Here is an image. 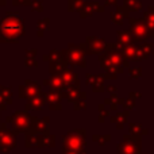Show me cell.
I'll return each instance as SVG.
<instances>
[{
	"instance_id": "obj_1",
	"label": "cell",
	"mask_w": 154,
	"mask_h": 154,
	"mask_svg": "<svg viewBox=\"0 0 154 154\" xmlns=\"http://www.w3.org/2000/svg\"><path fill=\"white\" fill-rule=\"evenodd\" d=\"M24 32V18H22L16 11H8L0 20V42H18Z\"/></svg>"
},
{
	"instance_id": "obj_2",
	"label": "cell",
	"mask_w": 154,
	"mask_h": 154,
	"mask_svg": "<svg viewBox=\"0 0 154 154\" xmlns=\"http://www.w3.org/2000/svg\"><path fill=\"white\" fill-rule=\"evenodd\" d=\"M85 54H87V48L85 43H69L68 49L65 50V57H66V62L70 65H79L81 68H85Z\"/></svg>"
},
{
	"instance_id": "obj_3",
	"label": "cell",
	"mask_w": 154,
	"mask_h": 154,
	"mask_svg": "<svg viewBox=\"0 0 154 154\" xmlns=\"http://www.w3.org/2000/svg\"><path fill=\"white\" fill-rule=\"evenodd\" d=\"M130 34L133 37V42H142V41H146L150 37V30L147 29L146 23H145L143 19L139 18H131L130 20Z\"/></svg>"
},
{
	"instance_id": "obj_4",
	"label": "cell",
	"mask_w": 154,
	"mask_h": 154,
	"mask_svg": "<svg viewBox=\"0 0 154 154\" xmlns=\"http://www.w3.org/2000/svg\"><path fill=\"white\" fill-rule=\"evenodd\" d=\"M107 43L104 42L103 38H97V37H88L85 41V48H87V53L88 54H99L104 53L106 50Z\"/></svg>"
},
{
	"instance_id": "obj_5",
	"label": "cell",
	"mask_w": 154,
	"mask_h": 154,
	"mask_svg": "<svg viewBox=\"0 0 154 154\" xmlns=\"http://www.w3.org/2000/svg\"><path fill=\"white\" fill-rule=\"evenodd\" d=\"M39 92H42L41 87L37 84V81H32L30 79H27L24 84L19 87V97L20 99H30L32 96L38 95Z\"/></svg>"
},
{
	"instance_id": "obj_6",
	"label": "cell",
	"mask_w": 154,
	"mask_h": 154,
	"mask_svg": "<svg viewBox=\"0 0 154 154\" xmlns=\"http://www.w3.org/2000/svg\"><path fill=\"white\" fill-rule=\"evenodd\" d=\"M87 82L91 84V88H92L93 92L96 93H101L106 91V87H104V76L103 75H87Z\"/></svg>"
},
{
	"instance_id": "obj_7",
	"label": "cell",
	"mask_w": 154,
	"mask_h": 154,
	"mask_svg": "<svg viewBox=\"0 0 154 154\" xmlns=\"http://www.w3.org/2000/svg\"><path fill=\"white\" fill-rule=\"evenodd\" d=\"M119 50L127 61H139L138 45L137 43H130V45L125 46V48H120Z\"/></svg>"
},
{
	"instance_id": "obj_8",
	"label": "cell",
	"mask_w": 154,
	"mask_h": 154,
	"mask_svg": "<svg viewBox=\"0 0 154 154\" xmlns=\"http://www.w3.org/2000/svg\"><path fill=\"white\" fill-rule=\"evenodd\" d=\"M104 11V5H100L99 3L95 2H87L82 7V10L80 11L81 18H88V16L93 15L95 12H103Z\"/></svg>"
},
{
	"instance_id": "obj_9",
	"label": "cell",
	"mask_w": 154,
	"mask_h": 154,
	"mask_svg": "<svg viewBox=\"0 0 154 154\" xmlns=\"http://www.w3.org/2000/svg\"><path fill=\"white\" fill-rule=\"evenodd\" d=\"M45 100H46V93L43 92H39L38 95L32 96V97L27 99V104H26V109H41L42 106L45 104Z\"/></svg>"
},
{
	"instance_id": "obj_10",
	"label": "cell",
	"mask_w": 154,
	"mask_h": 154,
	"mask_svg": "<svg viewBox=\"0 0 154 154\" xmlns=\"http://www.w3.org/2000/svg\"><path fill=\"white\" fill-rule=\"evenodd\" d=\"M61 77H62V81H64L66 89L69 87H73V85H79L80 84L79 76H77L76 73L73 72V70H70V69H65L64 72H61Z\"/></svg>"
},
{
	"instance_id": "obj_11",
	"label": "cell",
	"mask_w": 154,
	"mask_h": 154,
	"mask_svg": "<svg viewBox=\"0 0 154 154\" xmlns=\"http://www.w3.org/2000/svg\"><path fill=\"white\" fill-rule=\"evenodd\" d=\"M128 14H130V12H128V11L126 10L123 5H122V7H118L116 10L111 14V22L114 24H122L123 20L128 18Z\"/></svg>"
},
{
	"instance_id": "obj_12",
	"label": "cell",
	"mask_w": 154,
	"mask_h": 154,
	"mask_svg": "<svg viewBox=\"0 0 154 154\" xmlns=\"http://www.w3.org/2000/svg\"><path fill=\"white\" fill-rule=\"evenodd\" d=\"M130 43H134L133 42V37H131L130 31L128 30H119L118 31V42H116V46L118 48H125V46L130 45Z\"/></svg>"
},
{
	"instance_id": "obj_13",
	"label": "cell",
	"mask_w": 154,
	"mask_h": 154,
	"mask_svg": "<svg viewBox=\"0 0 154 154\" xmlns=\"http://www.w3.org/2000/svg\"><path fill=\"white\" fill-rule=\"evenodd\" d=\"M43 61H49L50 64H53V62L66 61V57H65V50H51L49 54L43 56Z\"/></svg>"
},
{
	"instance_id": "obj_14",
	"label": "cell",
	"mask_w": 154,
	"mask_h": 154,
	"mask_svg": "<svg viewBox=\"0 0 154 154\" xmlns=\"http://www.w3.org/2000/svg\"><path fill=\"white\" fill-rule=\"evenodd\" d=\"M62 96L66 97V100H69V101H77L82 96V92H80V84L69 87L64 93H62Z\"/></svg>"
},
{
	"instance_id": "obj_15",
	"label": "cell",
	"mask_w": 154,
	"mask_h": 154,
	"mask_svg": "<svg viewBox=\"0 0 154 154\" xmlns=\"http://www.w3.org/2000/svg\"><path fill=\"white\" fill-rule=\"evenodd\" d=\"M153 43H149V42H143L142 45H138V54H139V61L142 60H146L149 58V56L153 53Z\"/></svg>"
},
{
	"instance_id": "obj_16",
	"label": "cell",
	"mask_w": 154,
	"mask_h": 154,
	"mask_svg": "<svg viewBox=\"0 0 154 154\" xmlns=\"http://www.w3.org/2000/svg\"><path fill=\"white\" fill-rule=\"evenodd\" d=\"M29 114L27 112H23V111H16L15 115H14L12 118H10L8 120H12V122L16 123V126H19V127H22V126H27V123H29Z\"/></svg>"
},
{
	"instance_id": "obj_17",
	"label": "cell",
	"mask_w": 154,
	"mask_h": 154,
	"mask_svg": "<svg viewBox=\"0 0 154 154\" xmlns=\"http://www.w3.org/2000/svg\"><path fill=\"white\" fill-rule=\"evenodd\" d=\"M61 99H62V92L53 89V88L50 89L49 93H46V100L49 101L50 106H58L60 101H61Z\"/></svg>"
},
{
	"instance_id": "obj_18",
	"label": "cell",
	"mask_w": 154,
	"mask_h": 154,
	"mask_svg": "<svg viewBox=\"0 0 154 154\" xmlns=\"http://www.w3.org/2000/svg\"><path fill=\"white\" fill-rule=\"evenodd\" d=\"M143 20L150 31L154 30V5H149L147 11L143 14Z\"/></svg>"
},
{
	"instance_id": "obj_19",
	"label": "cell",
	"mask_w": 154,
	"mask_h": 154,
	"mask_svg": "<svg viewBox=\"0 0 154 154\" xmlns=\"http://www.w3.org/2000/svg\"><path fill=\"white\" fill-rule=\"evenodd\" d=\"M123 7L130 11H139L142 8V0H123Z\"/></svg>"
},
{
	"instance_id": "obj_20",
	"label": "cell",
	"mask_w": 154,
	"mask_h": 154,
	"mask_svg": "<svg viewBox=\"0 0 154 154\" xmlns=\"http://www.w3.org/2000/svg\"><path fill=\"white\" fill-rule=\"evenodd\" d=\"M49 27H50V20H49V18H42L39 19V20L37 22V35L38 37H42L43 32L46 31V30H49Z\"/></svg>"
},
{
	"instance_id": "obj_21",
	"label": "cell",
	"mask_w": 154,
	"mask_h": 154,
	"mask_svg": "<svg viewBox=\"0 0 154 154\" xmlns=\"http://www.w3.org/2000/svg\"><path fill=\"white\" fill-rule=\"evenodd\" d=\"M123 103H125V99L119 97L118 95H111L109 97L106 99V104H108V107L111 109H116L118 106H119V104H123Z\"/></svg>"
},
{
	"instance_id": "obj_22",
	"label": "cell",
	"mask_w": 154,
	"mask_h": 154,
	"mask_svg": "<svg viewBox=\"0 0 154 154\" xmlns=\"http://www.w3.org/2000/svg\"><path fill=\"white\" fill-rule=\"evenodd\" d=\"M35 56H37V50H27L26 53V58H24V62H26V66L32 68V66H38V62L35 60Z\"/></svg>"
},
{
	"instance_id": "obj_23",
	"label": "cell",
	"mask_w": 154,
	"mask_h": 154,
	"mask_svg": "<svg viewBox=\"0 0 154 154\" xmlns=\"http://www.w3.org/2000/svg\"><path fill=\"white\" fill-rule=\"evenodd\" d=\"M0 96H2V99L4 100L5 104H11V103L14 101V99H12V92H11L10 88L0 87Z\"/></svg>"
},
{
	"instance_id": "obj_24",
	"label": "cell",
	"mask_w": 154,
	"mask_h": 154,
	"mask_svg": "<svg viewBox=\"0 0 154 154\" xmlns=\"http://www.w3.org/2000/svg\"><path fill=\"white\" fill-rule=\"evenodd\" d=\"M87 3V0H69V11L70 12H73V11H81L82 7H84V4Z\"/></svg>"
},
{
	"instance_id": "obj_25",
	"label": "cell",
	"mask_w": 154,
	"mask_h": 154,
	"mask_svg": "<svg viewBox=\"0 0 154 154\" xmlns=\"http://www.w3.org/2000/svg\"><path fill=\"white\" fill-rule=\"evenodd\" d=\"M128 75H130L131 79L138 80V79H141V76H142V69L141 68H130V69H128Z\"/></svg>"
},
{
	"instance_id": "obj_26",
	"label": "cell",
	"mask_w": 154,
	"mask_h": 154,
	"mask_svg": "<svg viewBox=\"0 0 154 154\" xmlns=\"http://www.w3.org/2000/svg\"><path fill=\"white\" fill-rule=\"evenodd\" d=\"M85 100H87V96H85V93L82 92L81 97H80L77 101H75V109H82V108H85V106H87Z\"/></svg>"
},
{
	"instance_id": "obj_27",
	"label": "cell",
	"mask_w": 154,
	"mask_h": 154,
	"mask_svg": "<svg viewBox=\"0 0 154 154\" xmlns=\"http://www.w3.org/2000/svg\"><path fill=\"white\" fill-rule=\"evenodd\" d=\"M31 7H32V11H37V12H42L43 11V3L41 0H34L31 3Z\"/></svg>"
},
{
	"instance_id": "obj_28",
	"label": "cell",
	"mask_w": 154,
	"mask_h": 154,
	"mask_svg": "<svg viewBox=\"0 0 154 154\" xmlns=\"http://www.w3.org/2000/svg\"><path fill=\"white\" fill-rule=\"evenodd\" d=\"M127 115H128V112L125 111V112H122V114H118L115 118H112V120H114V122H115V120H119V122H120V123H119V128H120L122 123L125 122V120H127Z\"/></svg>"
},
{
	"instance_id": "obj_29",
	"label": "cell",
	"mask_w": 154,
	"mask_h": 154,
	"mask_svg": "<svg viewBox=\"0 0 154 154\" xmlns=\"http://www.w3.org/2000/svg\"><path fill=\"white\" fill-rule=\"evenodd\" d=\"M125 107H126V109H133L134 107H135V100L134 99H131V97H128V99H125Z\"/></svg>"
},
{
	"instance_id": "obj_30",
	"label": "cell",
	"mask_w": 154,
	"mask_h": 154,
	"mask_svg": "<svg viewBox=\"0 0 154 154\" xmlns=\"http://www.w3.org/2000/svg\"><path fill=\"white\" fill-rule=\"evenodd\" d=\"M14 5H30L31 0H12Z\"/></svg>"
},
{
	"instance_id": "obj_31",
	"label": "cell",
	"mask_w": 154,
	"mask_h": 154,
	"mask_svg": "<svg viewBox=\"0 0 154 154\" xmlns=\"http://www.w3.org/2000/svg\"><path fill=\"white\" fill-rule=\"evenodd\" d=\"M99 109H100V111H101V118H100V122H103V120H104V116H106V115H108L109 112L104 109V104H100V106H99Z\"/></svg>"
},
{
	"instance_id": "obj_32",
	"label": "cell",
	"mask_w": 154,
	"mask_h": 154,
	"mask_svg": "<svg viewBox=\"0 0 154 154\" xmlns=\"http://www.w3.org/2000/svg\"><path fill=\"white\" fill-rule=\"evenodd\" d=\"M104 4L106 5H116L118 0H104Z\"/></svg>"
},
{
	"instance_id": "obj_33",
	"label": "cell",
	"mask_w": 154,
	"mask_h": 154,
	"mask_svg": "<svg viewBox=\"0 0 154 154\" xmlns=\"http://www.w3.org/2000/svg\"><path fill=\"white\" fill-rule=\"evenodd\" d=\"M130 97L135 100V99L141 97V93H139V92H130Z\"/></svg>"
},
{
	"instance_id": "obj_34",
	"label": "cell",
	"mask_w": 154,
	"mask_h": 154,
	"mask_svg": "<svg viewBox=\"0 0 154 154\" xmlns=\"http://www.w3.org/2000/svg\"><path fill=\"white\" fill-rule=\"evenodd\" d=\"M106 91L109 92V93H112V95H115V92H116V87H107Z\"/></svg>"
},
{
	"instance_id": "obj_35",
	"label": "cell",
	"mask_w": 154,
	"mask_h": 154,
	"mask_svg": "<svg viewBox=\"0 0 154 154\" xmlns=\"http://www.w3.org/2000/svg\"><path fill=\"white\" fill-rule=\"evenodd\" d=\"M42 84L45 85V87H48V85H50V80H43Z\"/></svg>"
},
{
	"instance_id": "obj_36",
	"label": "cell",
	"mask_w": 154,
	"mask_h": 154,
	"mask_svg": "<svg viewBox=\"0 0 154 154\" xmlns=\"http://www.w3.org/2000/svg\"><path fill=\"white\" fill-rule=\"evenodd\" d=\"M5 3H7V0H0V5H5Z\"/></svg>"
},
{
	"instance_id": "obj_37",
	"label": "cell",
	"mask_w": 154,
	"mask_h": 154,
	"mask_svg": "<svg viewBox=\"0 0 154 154\" xmlns=\"http://www.w3.org/2000/svg\"><path fill=\"white\" fill-rule=\"evenodd\" d=\"M150 37H153V39H154V30L153 31H150Z\"/></svg>"
}]
</instances>
